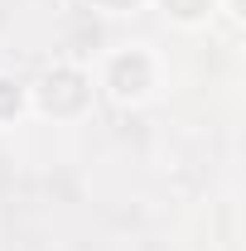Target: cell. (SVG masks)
<instances>
[{"label": "cell", "instance_id": "6da1fadb", "mask_svg": "<svg viewBox=\"0 0 246 251\" xmlns=\"http://www.w3.org/2000/svg\"><path fill=\"white\" fill-rule=\"evenodd\" d=\"M111 87H116L121 97L145 92V58H116V68H111Z\"/></svg>", "mask_w": 246, "mask_h": 251}, {"label": "cell", "instance_id": "7a4b0ae2", "mask_svg": "<svg viewBox=\"0 0 246 251\" xmlns=\"http://www.w3.org/2000/svg\"><path fill=\"white\" fill-rule=\"evenodd\" d=\"M116 5H125V0H116Z\"/></svg>", "mask_w": 246, "mask_h": 251}]
</instances>
